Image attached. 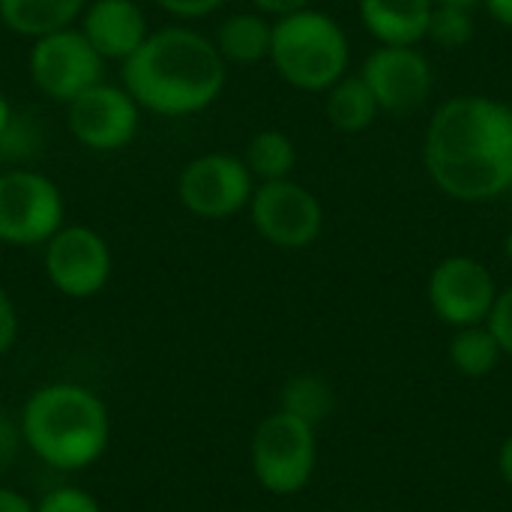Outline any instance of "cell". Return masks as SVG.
Returning a JSON list of instances; mask_svg holds the SVG:
<instances>
[{"label": "cell", "mask_w": 512, "mask_h": 512, "mask_svg": "<svg viewBox=\"0 0 512 512\" xmlns=\"http://www.w3.org/2000/svg\"><path fill=\"white\" fill-rule=\"evenodd\" d=\"M423 159L453 201L483 204L512 189V108L489 96L447 99L429 129Z\"/></svg>", "instance_id": "1"}, {"label": "cell", "mask_w": 512, "mask_h": 512, "mask_svg": "<svg viewBox=\"0 0 512 512\" xmlns=\"http://www.w3.org/2000/svg\"><path fill=\"white\" fill-rule=\"evenodd\" d=\"M228 63L213 39L192 27L150 30L123 63V87L150 114L189 117L207 111L225 90Z\"/></svg>", "instance_id": "2"}, {"label": "cell", "mask_w": 512, "mask_h": 512, "mask_svg": "<svg viewBox=\"0 0 512 512\" xmlns=\"http://www.w3.org/2000/svg\"><path fill=\"white\" fill-rule=\"evenodd\" d=\"M111 435L102 399L81 384L39 387L21 411L24 444L57 471H81L93 465Z\"/></svg>", "instance_id": "3"}, {"label": "cell", "mask_w": 512, "mask_h": 512, "mask_svg": "<svg viewBox=\"0 0 512 512\" xmlns=\"http://www.w3.org/2000/svg\"><path fill=\"white\" fill-rule=\"evenodd\" d=\"M270 60L291 87L324 93L348 72L351 48L333 15L306 6L273 21Z\"/></svg>", "instance_id": "4"}, {"label": "cell", "mask_w": 512, "mask_h": 512, "mask_svg": "<svg viewBox=\"0 0 512 512\" xmlns=\"http://www.w3.org/2000/svg\"><path fill=\"white\" fill-rule=\"evenodd\" d=\"M315 426L276 411L252 435V471L273 495H297L315 474Z\"/></svg>", "instance_id": "5"}, {"label": "cell", "mask_w": 512, "mask_h": 512, "mask_svg": "<svg viewBox=\"0 0 512 512\" xmlns=\"http://www.w3.org/2000/svg\"><path fill=\"white\" fill-rule=\"evenodd\" d=\"M63 192L33 168L0 171V243L42 246L63 228Z\"/></svg>", "instance_id": "6"}, {"label": "cell", "mask_w": 512, "mask_h": 512, "mask_svg": "<svg viewBox=\"0 0 512 512\" xmlns=\"http://www.w3.org/2000/svg\"><path fill=\"white\" fill-rule=\"evenodd\" d=\"M105 60L75 27L54 30L33 39L30 48V78L54 102L69 105L87 87L102 81Z\"/></svg>", "instance_id": "7"}, {"label": "cell", "mask_w": 512, "mask_h": 512, "mask_svg": "<svg viewBox=\"0 0 512 512\" xmlns=\"http://www.w3.org/2000/svg\"><path fill=\"white\" fill-rule=\"evenodd\" d=\"M255 177L231 153H204L192 159L177 180L180 204L198 219H231L249 207Z\"/></svg>", "instance_id": "8"}, {"label": "cell", "mask_w": 512, "mask_h": 512, "mask_svg": "<svg viewBox=\"0 0 512 512\" xmlns=\"http://www.w3.org/2000/svg\"><path fill=\"white\" fill-rule=\"evenodd\" d=\"M249 213L255 231L276 249H306L324 228L321 201L291 177L255 186Z\"/></svg>", "instance_id": "9"}, {"label": "cell", "mask_w": 512, "mask_h": 512, "mask_svg": "<svg viewBox=\"0 0 512 512\" xmlns=\"http://www.w3.org/2000/svg\"><path fill=\"white\" fill-rule=\"evenodd\" d=\"M66 126L72 138L96 153H114L135 141L141 126V105L117 84H93L66 105Z\"/></svg>", "instance_id": "10"}, {"label": "cell", "mask_w": 512, "mask_h": 512, "mask_svg": "<svg viewBox=\"0 0 512 512\" xmlns=\"http://www.w3.org/2000/svg\"><path fill=\"white\" fill-rule=\"evenodd\" d=\"M45 273L60 294L87 300L111 279V249L99 231L87 225H63L45 243Z\"/></svg>", "instance_id": "11"}, {"label": "cell", "mask_w": 512, "mask_h": 512, "mask_svg": "<svg viewBox=\"0 0 512 512\" xmlns=\"http://www.w3.org/2000/svg\"><path fill=\"white\" fill-rule=\"evenodd\" d=\"M498 285L486 264L468 255L444 258L429 276V303L432 312L450 327L483 324L495 306Z\"/></svg>", "instance_id": "12"}, {"label": "cell", "mask_w": 512, "mask_h": 512, "mask_svg": "<svg viewBox=\"0 0 512 512\" xmlns=\"http://www.w3.org/2000/svg\"><path fill=\"white\" fill-rule=\"evenodd\" d=\"M360 75L369 84L378 108L393 111V114L417 111L435 87L432 66H429L426 54H420L414 45H381V48H375L366 57Z\"/></svg>", "instance_id": "13"}, {"label": "cell", "mask_w": 512, "mask_h": 512, "mask_svg": "<svg viewBox=\"0 0 512 512\" xmlns=\"http://www.w3.org/2000/svg\"><path fill=\"white\" fill-rule=\"evenodd\" d=\"M102 60L126 63L150 36L144 9L135 0H93L81 12L78 27Z\"/></svg>", "instance_id": "14"}, {"label": "cell", "mask_w": 512, "mask_h": 512, "mask_svg": "<svg viewBox=\"0 0 512 512\" xmlns=\"http://www.w3.org/2000/svg\"><path fill=\"white\" fill-rule=\"evenodd\" d=\"M432 0H360V18L381 45H417L426 39Z\"/></svg>", "instance_id": "15"}, {"label": "cell", "mask_w": 512, "mask_h": 512, "mask_svg": "<svg viewBox=\"0 0 512 512\" xmlns=\"http://www.w3.org/2000/svg\"><path fill=\"white\" fill-rule=\"evenodd\" d=\"M87 0H0V24L18 36L39 39L72 27Z\"/></svg>", "instance_id": "16"}, {"label": "cell", "mask_w": 512, "mask_h": 512, "mask_svg": "<svg viewBox=\"0 0 512 512\" xmlns=\"http://www.w3.org/2000/svg\"><path fill=\"white\" fill-rule=\"evenodd\" d=\"M270 39H273V24L258 15V12H237L219 24L216 33V48L225 63H258L270 57Z\"/></svg>", "instance_id": "17"}, {"label": "cell", "mask_w": 512, "mask_h": 512, "mask_svg": "<svg viewBox=\"0 0 512 512\" xmlns=\"http://www.w3.org/2000/svg\"><path fill=\"white\" fill-rule=\"evenodd\" d=\"M378 102L363 81V75H342L330 90H327V120L339 132H363L375 123L378 117Z\"/></svg>", "instance_id": "18"}, {"label": "cell", "mask_w": 512, "mask_h": 512, "mask_svg": "<svg viewBox=\"0 0 512 512\" xmlns=\"http://www.w3.org/2000/svg\"><path fill=\"white\" fill-rule=\"evenodd\" d=\"M243 162L252 171V177L261 180V183L285 180V177H291V171L297 165V147L285 132L264 129V132L249 138Z\"/></svg>", "instance_id": "19"}, {"label": "cell", "mask_w": 512, "mask_h": 512, "mask_svg": "<svg viewBox=\"0 0 512 512\" xmlns=\"http://www.w3.org/2000/svg\"><path fill=\"white\" fill-rule=\"evenodd\" d=\"M450 360L465 378H486L501 360V345L495 342L489 327H459L450 342Z\"/></svg>", "instance_id": "20"}, {"label": "cell", "mask_w": 512, "mask_h": 512, "mask_svg": "<svg viewBox=\"0 0 512 512\" xmlns=\"http://www.w3.org/2000/svg\"><path fill=\"white\" fill-rule=\"evenodd\" d=\"M279 411L294 414L309 426H318L333 411V390L315 375H297L285 384Z\"/></svg>", "instance_id": "21"}, {"label": "cell", "mask_w": 512, "mask_h": 512, "mask_svg": "<svg viewBox=\"0 0 512 512\" xmlns=\"http://www.w3.org/2000/svg\"><path fill=\"white\" fill-rule=\"evenodd\" d=\"M426 39L441 48H462L474 39V18L471 9L462 6H432Z\"/></svg>", "instance_id": "22"}, {"label": "cell", "mask_w": 512, "mask_h": 512, "mask_svg": "<svg viewBox=\"0 0 512 512\" xmlns=\"http://www.w3.org/2000/svg\"><path fill=\"white\" fill-rule=\"evenodd\" d=\"M39 150V129L27 114H15L9 129L0 135V159L3 162H27Z\"/></svg>", "instance_id": "23"}, {"label": "cell", "mask_w": 512, "mask_h": 512, "mask_svg": "<svg viewBox=\"0 0 512 512\" xmlns=\"http://www.w3.org/2000/svg\"><path fill=\"white\" fill-rule=\"evenodd\" d=\"M36 512H102L99 501L93 495H87L84 489L75 486H60L54 492H48L39 504Z\"/></svg>", "instance_id": "24"}, {"label": "cell", "mask_w": 512, "mask_h": 512, "mask_svg": "<svg viewBox=\"0 0 512 512\" xmlns=\"http://www.w3.org/2000/svg\"><path fill=\"white\" fill-rule=\"evenodd\" d=\"M486 327L492 330L495 342L501 345V354L512 357V288L495 297V306L486 318Z\"/></svg>", "instance_id": "25"}, {"label": "cell", "mask_w": 512, "mask_h": 512, "mask_svg": "<svg viewBox=\"0 0 512 512\" xmlns=\"http://www.w3.org/2000/svg\"><path fill=\"white\" fill-rule=\"evenodd\" d=\"M156 3L174 18H204L216 12L225 0H156Z\"/></svg>", "instance_id": "26"}, {"label": "cell", "mask_w": 512, "mask_h": 512, "mask_svg": "<svg viewBox=\"0 0 512 512\" xmlns=\"http://www.w3.org/2000/svg\"><path fill=\"white\" fill-rule=\"evenodd\" d=\"M15 339H18V312L9 294L0 288V357L15 345Z\"/></svg>", "instance_id": "27"}, {"label": "cell", "mask_w": 512, "mask_h": 512, "mask_svg": "<svg viewBox=\"0 0 512 512\" xmlns=\"http://www.w3.org/2000/svg\"><path fill=\"white\" fill-rule=\"evenodd\" d=\"M264 15H276V18H282V15H291V12H300V9H306L312 0H252Z\"/></svg>", "instance_id": "28"}, {"label": "cell", "mask_w": 512, "mask_h": 512, "mask_svg": "<svg viewBox=\"0 0 512 512\" xmlns=\"http://www.w3.org/2000/svg\"><path fill=\"white\" fill-rule=\"evenodd\" d=\"M15 447H18V432L9 423V417L0 414V465H6L15 456Z\"/></svg>", "instance_id": "29"}, {"label": "cell", "mask_w": 512, "mask_h": 512, "mask_svg": "<svg viewBox=\"0 0 512 512\" xmlns=\"http://www.w3.org/2000/svg\"><path fill=\"white\" fill-rule=\"evenodd\" d=\"M0 512H36V507L24 495L12 489H0Z\"/></svg>", "instance_id": "30"}, {"label": "cell", "mask_w": 512, "mask_h": 512, "mask_svg": "<svg viewBox=\"0 0 512 512\" xmlns=\"http://www.w3.org/2000/svg\"><path fill=\"white\" fill-rule=\"evenodd\" d=\"M483 6L489 9V15L498 24H504V27L512 30V0H483Z\"/></svg>", "instance_id": "31"}, {"label": "cell", "mask_w": 512, "mask_h": 512, "mask_svg": "<svg viewBox=\"0 0 512 512\" xmlns=\"http://www.w3.org/2000/svg\"><path fill=\"white\" fill-rule=\"evenodd\" d=\"M498 468H501V477L504 483L512 489V435L501 444V453H498Z\"/></svg>", "instance_id": "32"}, {"label": "cell", "mask_w": 512, "mask_h": 512, "mask_svg": "<svg viewBox=\"0 0 512 512\" xmlns=\"http://www.w3.org/2000/svg\"><path fill=\"white\" fill-rule=\"evenodd\" d=\"M15 114H18V111L12 108V102H9V99H6V93L0 90V135L9 129V123L15 120Z\"/></svg>", "instance_id": "33"}, {"label": "cell", "mask_w": 512, "mask_h": 512, "mask_svg": "<svg viewBox=\"0 0 512 512\" xmlns=\"http://www.w3.org/2000/svg\"><path fill=\"white\" fill-rule=\"evenodd\" d=\"M435 6H462V9H474V6H480L483 0H432Z\"/></svg>", "instance_id": "34"}, {"label": "cell", "mask_w": 512, "mask_h": 512, "mask_svg": "<svg viewBox=\"0 0 512 512\" xmlns=\"http://www.w3.org/2000/svg\"><path fill=\"white\" fill-rule=\"evenodd\" d=\"M504 252H507V261L512 264V228L510 234H507V240H504Z\"/></svg>", "instance_id": "35"}]
</instances>
